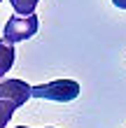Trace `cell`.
<instances>
[{
	"instance_id": "5",
	"label": "cell",
	"mask_w": 126,
	"mask_h": 128,
	"mask_svg": "<svg viewBox=\"0 0 126 128\" xmlns=\"http://www.w3.org/2000/svg\"><path fill=\"white\" fill-rule=\"evenodd\" d=\"M12 10L17 12V16H31L35 14V7H38L40 0H10Z\"/></svg>"
},
{
	"instance_id": "4",
	"label": "cell",
	"mask_w": 126,
	"mask_h": 128,
	"mask_svg": "<svg viewBox=\"0 0 126 128\" xmlns=\"http://www.w3.org/2000/svg\"><path fill=\"white\" fill-rule=\"evenodd\" d=\"M14 61H17V51H14V47L7 44L5 40H0V79L12 70Z\"/></svg>"
},
{
	"instance_id": "1",
	"label": "cell",
	"mask_w": 126,
	"mask_h": 128,
	"mask_svg": "<svg viewBox=\"0 0 126 128\" xmlns=\"http://www.w3.org/2000/svg\"><path fill=\"white\" fill-rule=\"evenodd\" d=\"M77 96H79V84L72 79H56L31 88V98H44V100H54V102H70Z\"/></svg>"
},
{
	"instance_id": "3",
	"label": "cell",
	"mask_w": 126,
	"mask_h": 128,
	"mask_svg": "<svg viewBox=\"0 0 126 128\" xmlns=\"http://www.w3.org/2000/svg\"><path fill=\"white\" fill-rule=\"evenodd\" d=\"M31 88L33 86L28 82H24V79H0V100L12 102L19 110L31 98Z\"/></svg>"
},
{
	"instance_id": "8",
	"label": "cell",
	"mask_w": 126,
	"mask_h": 128,
	"mask_svg": "<svg viewBox=\"0 0 126 128\" xmlns=\"http://www.w3.org/2000/svg\"><path fill=\"white\" fill-rule=\"evenodd\" d=\"M14 128H28V126H14ZM49 128H54V126H49Z\"/></svg>"
},
{
	"instance_id": "7",
	"label": "cell",
	"mask_w": 126,
	"mask_h": 128,
	"mask_svg": "<svg viewBox=\"0 0 126 128\" xmlns=\"http://www.w3.org/2000/svg\"><path fill=\"white\" fill-rule=\"evenodd\" d=\"M114 7H119V10H126V0H112Z\"/></svg>"
},
{
	"instance_id": "6",
	"label": "cell",
	"mask_w": 126,
	"mask_h": 128,
	"mask_svg": "<svg viewBox=\"0 0 126 128\" xmlns=\"http://www.w3.org/2000/svg\"><path fill=\"white\" fill-rule=\"evenodd\" d=\"M17 112V107H14L12 102H7V100H0V128H5L7 124H10V119L12 114Z\"/></svg>"
},
{
	"instance_id": "9",
	"label": "cell",
	"mask_w": 126,
	"mask_h": 128,
	"mask_svg": "<svg viewBox=\"0 0 126 128\" xmlns=\"http://www.w3.org/2000/svg\"><path fill=\"white\" fill-rule=\"evenodd\" d=\"M0 2H3V0H0Z\"/></svg>"
},
{
	"instance_id": "2",
	"label": "cell",
	"mask_w": 126,
	"mask_h": 128,
	"mask_svg": "<svg viewBox=\"0 0 126 128\" xmlns=\"http://www.w3.org/2000/svg\"><path fill=\"white\" fill-rule=\"evenodd\" d=\"M38 28H40V21H38L35 14H31V16H12V19L5 24L3 40H5L7 44L31 40V37L38 33Z\"/></svg>"
}]
</instances>
